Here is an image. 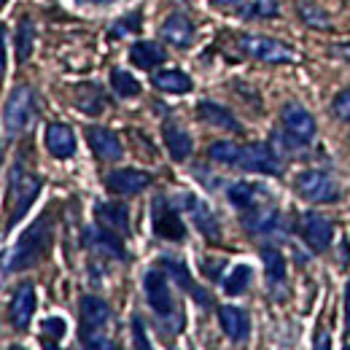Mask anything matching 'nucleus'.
<instances>
[{"label": "nucleus", "mask_w": 350, "mask_h": 350, "mask_svg": "<svg viewBox=\"0 0 350 350\" xmlns=\"http://www.w3.org/2000/svg\"><path fill=\"white\" fill-rule=\"evenodd\" d=\"M51 216L44 213L41 219L36 221L22 237L19 243L0 256V275H8V272H19V269H27L36 262H41L51 245Z\"/></svg>", "instance_id": "nucleus-1"}, {"label": "nucleus", "mask_w": 350, "mask_h": 350, "mask_svg": "<svg viewBox=\"0 0 350 350\" xmlns=\"http://www.w3.org/2000/svg\"><path fill=\"white\" fill-rule=\"evenodd\" d=\"M143 291H146L148 307L157 312V318L162 321V326L167 332H180L183 329V315L178 312L173 291H170V283H167V275L162 269H148L146 278H143Z\"/></svg>", "instance_id": "nucleus-2"}, {"label": "nucleus", "mask_w": 350, "mask_h": 350, "mask_svg": "<svg viewBox=\"0 0 350 350\" xmlns=\"http://www.w3.org/2000/svg\"><path fill=\"white\" fill-rule=\"evenodd\" d=\"M41 191V178L33 175L30 170L22 167V162H16L11 167V183H8V194H11V216L5 221V232L14 229L19 221L25 219V213L30 211V205L36 202Z\"/></svg>", "instance_id": "nucleus-3"}, {"label": "nucleus", "mask_w": 350, "mask_h": 350, "mask_svg": "<svg viewBox=\"0 0 350 350\" xmlns=\"http://www.w3.org/2000/svg\"><path fill=\"white\" fill-rule=\"evenodd\" d=\"M111 310L97 297H84L81 299V342L84 350H105V326H108Z\"/></svg>", "instance_id": "nucleus-4"}, {"label": "nucleus", "mask_w": 350, "mask_h": 350, "mask_svg": "<svg viewBox=\"0 0 350 350\" xmlns=\"http://www.w3.org/2000/svg\"><path fill=\"white\" fill-rule=\"evenodd\" d=\"M33 108H36V94L27 84L11 89L5 108H3V127L8 135H19L27 127V122L33 119Z\"/></svg>", "instance_id": "nucleus-5"}, {"label": "nucleus", "mask_w": 350, "mask_h": 350, "mask_svg": "<svg viewBox=\"0 0 350 350\" xmlns=\"http://www.w3.org/2000/svg\"><path fill=\"white\" fill-rule=\"evenodd\" d=\"M237 46L243 54L254 57V59H262V62H272V65H283V62H294L297 59V51L283 41H275V38H267V36H240Z\"/></svg>", "instance_id": "nucleus-6"}, {"label": "nucleus", "mask_w": 350, "mask_h": 350, "mask_svg": "<svg viewBox=\"0 0 350 350\" xmlns=\"http://www.w3.org/2000/svg\"><path fill=\"white\" fill-rule=\"evenodd\" d=\"M297 194L307 202H334L340 197V186L323 170H305L294 178Z\"/></svg>", "instance_id": "nucleus-7"}, {"label": "nucleus", "mask_w": 350, "mask_h": 350, "mask_svg": "<svg viewBox=\"0 0 350 350\" xmlns=\"http://www.w3.org/2000/svg\"><path fill=\"white\" fill-rule=\"evenodd\" d=\"M151 219H154V232L162 237V240H173L180 243L186 237V226L180 221V213L170 200L165 197H157L154 205H151Z\"/></svg>", "instance_id": "nucleus-8"}, {"label": "nucleus", "mask_w": 350, "mask_h": 350, "mask_svg": "<svg viewBox=\"0 0 350 350\" xmlns=\"http://www.w3.org/2000/svg\"><path fill=\"white\" fill-rule=\"evenodd\" d=\"M237 167L251 170V173L280 175V159L272 151V146H267V143H251V146H240Z\"/></svg>", "instance_id": "nucleus-9"}, {"label": "nucleus", "mask_w": 350, "mask_h": 350, "mask_svg": "<svg viewBox=\"0 0 350 350\" xmlns=\"http://www.w3.org/2000/svg\"><path fill=\"white\" fill-rule=\"evenodd\" d=\"M299 232H302L305 243L315 251V254L326 251V248L332 245V237H334V226H332V221L326 219V216H321V213H315V211H307L305 216H302V221H299Z\"/></svg>", "instance_id": "nucleus-10"}, {"label": "nucleus", "mask_w": 350, "mask_h": 350, "mask_svg": "<svg viewBox=\"0 0 350 350\" xmlns=\"http://www.w3.org/2000/svg\"><path fill=\"white\" fill-rule=\"evenodd\" d=\"M280 119H283V127L288 132V137H294L297 143H310L315 137V119L299 103H286L280 111Z\"/></svg>", "instance_id": "nucleus-11"}, {"label": "nucleus", "mask_w": 350, "mask_h": 350, "mask_svg": "<svg viewBox=\"0 0 350 350\" xmlns=\"http://www.w3.org/2000/svg\"><path fill=\"white\" fill-rule=\"evenodd\" d=\"M84 243H87L94 254H100V256L127 259V251L122 245V234H116V232H111V229H105L100 224L97 226H89L87 232H84Z\"/></svg>", "instance_id": "nucleus-12"}, {"label": "nucleus", "mask_w": 350, "mask_h": 350, "mask_svg": "<svg viewBox=\"0 0 350 350\" xmlns=\"http://www.w3.org/2000/svg\"><path fill=\"white\" fill-rule=\"evenodd\" d=\"M87 140H89V148L94 151V157L103 159V162H116L124 154L122 140L116 137V132L105 130V127H89Z\"/></svg>", "instance_id": "nucleus-13"}, {"label": "nucleus", "mask_w": 350, "mask_h": 350, "mask_svg": "<svg viewBox=\"0 0 350 350\" xmlns=\"http://www.w3.org/2000/svg\"><path fill=\"white\" fill-rule=\"evenodd\" d=\"M33 312H36V288H33V283H22L14 291V299H11V307H8V315H11L14 329L25 332L30 326Z\"/></svg>", "instance_id": "nucleus-14"}, {"label": "nucleus", "mask_w": 350, "mask_h": 350, "mask_svg": "<svg viewBox=\"0 0 350 350\" xmlns=\"http://www.w3.org/2000/svg\"><path fill=\"white\" fill-rule=\"evenodd\" d=\"M148 183H151V175L143 170H113L105 175V186L122 197H132V194L143 191Z\"/></svg>", "instance_id": "nucleus-15"}, {"label": "nucleus", "mask_w": 350, "mask_h": 350, "mask_svg": "<svg viewBox=\"0 0 350 350\" xmlns=\"http://www.w3.org/2000/svg\"><path fill=\"white\" fill-rule=\"evenodd\" d=\"M183 200V208L189 211V216H191V221H194V226L208 237V240H219L221 229H219V221H216V216L211 213V208L202 202V200H197V197H191V194H186V197H180Z\"/></svg>", "instance_id": "nucleus-16"}, {"label": "nucleus", "mask_w": 350, "mask_h": 350, "mask_svg": "<svg viewBox=\"0 0 350 350\" xmlns=\"http://www.w3.org/2000/svg\"><path fill=\"white\" fill-rule=\"evenodd\" d=\"M94 216H97V224L127 237L130 234V213L122 202H97L94 205Z\"/></svg>", "instance_id": "nucleus-17"}, {"label": "nucleus", "mask_w": 350, "mask_h": 350, "mask_svg": "<svg viewBox=\"0 0 350 350\" xmlns=\"http://www.w3.org/2000/svg\"><path fill=\"white\" fill-rule=\"evenodd\" d=\"M46 148L57 159H68L76 154V135L68 124H49L46 127Z\"/></svg>", "instance_id": "nucleus-18"}, {"label": "nucleus", "mask_w": 350, "mask_h": 350, "mask_svg": "<svg viewBox=\"0 0 350 350\" xmlns=\"http://www.w3.org/2000/svg\"><path fill=\"white\" fill-rule=\"evenodd\" d=\"M219 323L224 329V334L232 340V342H243L248 337V315L240 310V307H232V305H224L219 307Z\"/></svg>", "instance_id": "nucleus-19"}, {"label": "nucleus", "mask_w": 350, "mask_h": 350, "mask_svg": "<svg viewBox=\"0 0 350 350\" xmlns=\"http://www.w3.org/2000/svg\"><path fill=\"white\" fill-rule=\"evenodd\" d=\"M243 224L251 234H272L280 229V216L275 208H264V205H256L251 211H245L243 216Z\"/></svg>", "instance_id": "nucleus-20"}, {"label": "nucleus", "mask_w": 350, "mask_h": 350, "mask_svg": "<svg viewBox=\"0 0 350 350\" xmlns=\"http://www.w3.org/2000/svg\"><path fill=\"white\" fill-rule=\"evenodd\" d=\"M159 33H162V38H165L167 44L178 46V49H186V46L194 41V25H191L183 14H173V16H167Z\"/></svg>", "instance_id": "nucleus-21"}, {"label": "nucleus", "mask_w": 350, "mask_h": 350, "mask_svg": "<svg viewBox=\"0 0 350 350\" xmlns=\"http://www.w3.org/2000/svg\"><path fill=\"white\" fill-rule=\"evenodd\" d=\"M197 116H200L202 122H208L211 127H219V130H229V132H240L237 119H234L224 105H219V103L202 100V103L197 105Z\"/></svg>", "instance_id": "nucleus-22"}, {"label": "nucleus", "mask_w": 350, "mask_h": 350, "mask_svg": "<svg viewBox=\"0 0 350 350\" xmlns=\"http://www.w3.org/2000/svg\"><path fill=\"white\" fill-rule=\"evenodd\" d=\"M162 135H165V146H167V151H170V157L175 162L189 159V154H191V135L189 132L180 130L173 122H167L162 127Z\"/></svg>", "instance_id": "nucleus-23"}, {"label": "nucleus", "mask_w": 350, "mask_h": 350, "mask_svg": "<svg viewBox=\"0 0 350 350\" xmlns=\"http://www.w3.org/2000/svg\"><path fill=\"white\" fill-rule=\"evenodd\" d=\"M165 49L159 44H154V41H137V44L130 49V59L132 65H137V68H143V70H151V68H157L159 62H165Z\"/></svg>", "instance_id": "nucleus-24"}, {"label": "nucleus", "mask_w": 350, "mask_h": 350, "mask_svg": "<svg viewBox=\"0 0 350 350\" xmlns=\"http://www.w3.org/2000/svg\"><path fill=\"white\" fill-rule=\"evenodd\" d=\"M226 197H229V202H232L234 208H240V211H251V208L259 205V200L264 197V189L254 186V183H245V180H237V183L229 186Z\"/></svg>", "instance_id": "nucleus-25"}, {"label": "nucleus", "mask_w": 350, "mask_h": 350, "mask_svg": "<svg viewBox=\"0 0 350 350\" xmlns=\"http://www.w3.org/2000/svg\"><path fill=\"white\" fill-rule=\"evenodd\" d=\"M162 267H165V272H170V275H173L175 283H178V286H183V288H186V291H189L200 305H211V297H208V294H205V291L191 280V275H189V269H186L183 264L175 262V259H165Z\"/></svg>", "instance_id": "nucleus-26"}, {"label": "nucleus", "mask_w": 350, "mask_h": 350, "mask_svg": "<svg viewBox=\"0 0 350 350\" xmlns=\"http://www.w3.org/2000/svg\"><path fill=\"white\" fill-rule=\"evenodd\" d=\"M262 259H264V269H267V286H269L272 291H280L283 283H286V262H283L280 251L264 248Z\"/></svg>", "instance_id": "nucleus-27"}, {"label": "nucleus", "mask_w": 350, "mask_h": 350, "mask_svg": "<svg viewBox=\"0 0 350 350\" xmlns=\"http://www.w3.org/2000/svg\"><path fill=\"white\" fill-rule=\"evenodd\" d=\"M151 84L162 92H173V94H183V92H191V79L183 73V70H159L154 73Z\"/></svg>", "instance_id": "nucleus-28"}, {"label": "nucleus", "mask_w": 350, "mask_h": 350, "mask_svg": "<svg viewBox=\"0 0 350 350\" xmlns=\"http://www.w3.org/2000/svg\"><path fill=\"white\" fill-rule=\"evenodd\" d=\"M76 105H79L84 113H100V111L105 108V97H103L100 87H94V84H81V87L76 89Z\"/></svg>", "instance_id": "nucleus-29"}, {"label": "nucleus", "mask_w": 350, "mask_h": 350, "mask_svg": "<svg viewBox=\"0 0 350 350\" xmlns=\"http://www.w3.org/2000/svg\"><path fill=\"white\" fill-rule=\"evenodd\" d=\"M251 278H254L251 267H248V264H237V267L229 272V278L224 280V291L232 294V297H237V294H243V291L251 286Z\"/></svg>", "instance_id": "nucleus-30"}, {"label": "nucleus", "mask_w": 350, "mask_h": 350, "mask_svg": "<svg viewBox=\"0 0 350 350\" xmlns=\"http://www.w3.org/2000/svg\"><path fill=\"white\" fill-rule=\"evenodd\" d=\"M33 41H36V30H33V22L30 19H22L19 22V30H16V62H27L30 51H33Z\"/></svg>", "instance_id": "nucleus-31"}, {"label": "nucleus", "mask_w": 350, "mask_h": 350, "mask_svg": "<svg viewBox=\"0 0 350 350\" xmlns=\"http://www.w3.org/2000/svg\"><path fill=\"white\" fill-rule=\"evenodd\" d=\"M240 16L243 19H269V16H278V0H248L240 8Z\"/></svg>", "instance_id": "nucleus-32"}, {"label": "nucleus", "mask_w": 350, "mask_h": 350, "mask_svg": "<svg viewBox=\"0 0 350 350\" xmlns=\"http://www.w3.org/2000/svg\"><path fill=\"white\" fill-rule=\"evenodd\" d=\"M299 16H302V22H305V25L315 27V30H329V27H332L329 14H326L323 8H318V5H312V3H307V0L299 3Z\"/></svg>", "instance_id": "nucleus-33"}, {"label": "nucleus", "mask_w": 350, "mask_h": 350, "mask_svg": "<svg viewBox=\"0 0 350 350\" xmlns=\"http://www.w3.org/2000/svg\"><path fill=\"white\" fill-rule=\"evenodd\" d=\"M208 157H211L213 162H219V165H237V159H240V146H234V143H229V140H219V143H213V146L208 148Z\"/></svg>", "instance_id": "nucleus-34"}, {"label": "nucleus", "mask_w": 350, "mask_h": 350, "mask_svg": "<svg viewBox=\"0 0 350 350\" xmlns=\"http://www.w3.org/2000/svg\"><path fill=\"white\" fill-rule=\"evenodd\" d=\"M111 87L119 97H135L140 94V84L132 79L127 70H111Z\"/></svg>", "instance_id": "nucleus-35"}, {"label": "nucleus", "mask_w": 350, "mask_h": 350, "mask_svg": "<svg viewBox=\"0 0 350 350\" xmlns=\"http://www.w3.org/2000/svg\"><path fill=\"white\" fill-rule=\"evenodd\" d=\"M137 27H140V11H132L130 16H124L122 22H116L111 27V33L113 36H127V33H137Z\"/></svg>", "instance_id": "nucleus-36"}, {"label": "nucleus", "mask_w": 350, "mask_h": 350, "mask_svg": "<svg viewBox=\"0 0 350 350\" xmlns=\"http://www.w3.org/2000/svg\"><path fill=\"white\" fill-rule=\"evenodd\" d=\"M332 111H334V116H337V119H342V122H350V89L340 92V94L334 97V103H332Z\"/></svg>", "instance_id": "nucleus-37"}, {"label": "nucleus", "mask_w": 350, "mask_h": 350, "mask_svg": "<svg viewBox=\"0 0 350 350\" xmlns=\"http://www.w3.org/2000/svg\"><path fill=\"white\" fill-rule=\"evenodd\" d=\"M132 337H135V350H151L148 337H146V329H143V321L137 315L132 318Z\"/></svg>", "instance_id": "nucleus-38"}, {"label": "nucleus", "mask_w": 350, "mask_h": 350, "mask_svg": "<svg viewBox=\"0 0 350 350\" xmlns=\"http://www.w3.org/2000/svg\"><path fill=\"white\" fill-rule=\"evenodd\" d=\"M44 332L51 334L54 340H59L65 334V321L62 318H49V321H44Z\"/></svg>", "instance_id": "nucleus-39"}, {"label": "nucleus", "mask_w": 350, "mask_h": 350, "mask_svg": "<svg viewBox=\"0 0 350 350\" xmlns=\"http://www.w3.org/2000/svg\"><path fill=\"white\" fill-rule=\"evenodd\" d=\"M312 350H332V340H329V332H326V329L318 332V337H315V342H312Z\"/></svg>", "instance_id": "nucleus-40"}, {"label": "nucleus", "mask_w": 350, "mask_h": 350, "mask_svg": "<svg viewBox=\"0 0 350 350\" xmlns=\"http://www.w3.org/2000/svg\"><path fill=\"white\" fill-rule=\"evenodd\" d=\"M5 76V41H3V27H0V81Z\"/></svg>", "instance_id": "nucleus-41"}, {"label": "nucleus", "mask_w": 350, "mask_h": 350, "mask_svg": "<svg viewBox=\"0 0 350 350\" xmlns=\"http://www.w3.org/2000/svg\"><path fill=\"white\" fill-rule=\"evenodd\" d=\"M334 54H340L345 62H350V41L348 44H340V46H334Z\"/></svg>", "instance_id": "nucleus-42"}, {"label": "nucleus", "mask_w": 350, "mask_h": 350, "mask_svg": "<svg viewBox=\"0 0 350 350\" xmlns=\"http://www.w3.org/2000/svg\"><path fill=\"white\" fill-rule=\"evenodd\" d=\"M345 323L350 329V280H348V288H345Z\"/></svg>", "instance_id": "nucleus-43"}, {"label": "nucleus", "mask_w": 350, "mask_h": 350, "mask_svg": "<svg viewBox=\"0 0 350 350\" xmlns=\"http://www.w3.org/2000/svg\"><path fill=\"white\" fill-rule=\"evenodd\" d=\"M44 348H46V350H59V348H57V340H46Z\"/></svg>", "instance_id": "nucleus-44"}, {"label": "nucleus", "mask_w": 350, "mask_h": 350, "mask_svg": "<svg viewBox=\"0 0 350 350\" xmlns=\"http://www.w3.org/2000/svg\"><path fill=\"white\" fill-rule=\"evenodd\" d=\"M211 3H216V5H232V3H237V0H211Z\"/></svg>", "instance_id": "nucleus-45"}, {"label": "nucleus", "mask_w": 350, "mask_h": 350, "mask_svg": "<svg viewBox=\"0 0 350 350\" xmlns=\"http://www.w3.org/2000/svg\"><path fill=\"white\" fill-rule=\"evenodd\" d=\"M89 3H113V0H89Z\"/></svg>", "instance_id": "nucleus-46"}, {"label": "nucleus", "mask_w": 350, "mask_h": 350, "mask_svg": "<svg viewBox=\"0 0 350 350\" xmlns=\"http://www.w3.org/2000/svg\"><path fill=\"white\" fill-rule=\"evenodd\" d=\"M8 350H25L22 345H14V348H8Z\"/></svg>", "instance_id": "nucleus-47"}, {"label": "nucleus", "mask_w": 350, "mask_h": 350, "mask_svg": "<svg viewBox=\"0 0 350 350\" xmlns=\"http://www.w3.org/2000/svg\"><path fill=\"white\" fill-rule=\"evenodd\" d=\"M5 3H8V0H0V8H3V5H5Z\"/></svg>", "instance_id": "nucleus-48"}, {"label": "nucleus", "mask_w": 350, "mask_h": 350, "mask_svg": "<svg viewBox=\"0 0 350 350\" xmlns=\"http://www.w3.org/2000/svg\"><path fill=\"white\" fill-rule=\"evenodd\" d=\"M345 350H350V348H345Z\"/></svg>", "instance_id": "nucleus-49"}]
</instances>
